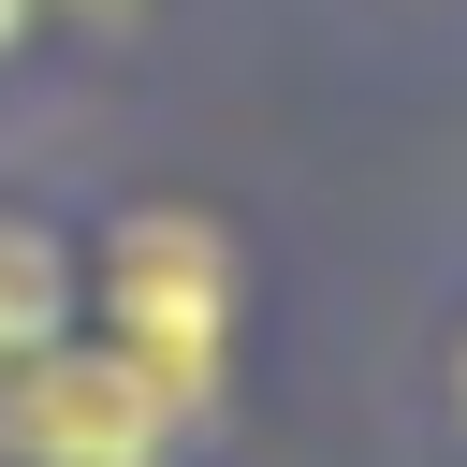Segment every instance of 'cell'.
<instances>
[{
    "instance_id": "1",
    "label": "cell",
    "mask_w": 467,
    "mask_h": 467,
    "mask_svg": "<svg viewBox=\"0 0 467 467\" xmlns=\"http://www.w3.org/2000/svg\"><path fill=\"white\" fill-rule=\"evenodd\" d=\"M234 321H248V263L204 204H131L102 219V350L175 409L204 423L219 379H234Z\"/></svg>"
},
{
    "instance_id": "2",
    "label": "cell",
    "mask_w": 467,
    "mask_h": 467,
    "mask_svg": "<svg viewBox=\"0 0 467 467\" xmlns=\"http://www.w3.org/2000/svg\"><path fill=\"white\" fill-rule=\"evenodd\" d=\"M190 423L117 365V350H29L15 379H0V467H161Z\"/></svg>"
},
{
    "instance_id": "3",
    "label": "cell",
    "mask_w": 467,
    "mask_h": 467,
    "mask_svg": "<svg viewBox=\"0 0 467 467\" xmlns=\"http://www.w3.org/2000/svg\"><path fill=\"white\" fill-rule=\"evenodd\" d=\"M73 306H88V263H73V234L0 204V379H15L29 350H58V336H73Z\"/></svg>"
},
{
    "instance_id": "4",
    "label": "cell",
    "mask_w": 467,
    "mask_h": 467,
    "mask_svg": "<svg viewBox=\"0 0 467 467\" xmlns=\"http://www.w3.org/2000/svg\"><path fill=\"white\" fill-rule=\"evenodd\" d=\"M44 15H88V29H131V0H44Z\"/></svg>"
},
{
    "instance_id": "5",
    "label": "cell",
    "mask_w": 467,
    "mask_h": 467,
    "mask_svg": "<svg viewBox=\"0 0 467 467\" xmlns=\"http://www.w3.org/2000/svg\"><path fill=\"white\" fill-rule=\"evenodd\" d=\"M29 29H44V0H0V58H15V44H29Z\"/></svg>"
},
{
    "instance_id": "6",
    "label": "cell",
    "mask_w": 467,
    "mask_h": 467,
    "mask_svg": "<svg viewBox=\"0 0 467 467\" xmlns=\"http://www.w3.org/2000/svg\"><path fill=\"white\" fill-rule=\"evenodd\" d=\"M452 438H467V336H452Z\"/></svg>"
}]
</instances>
